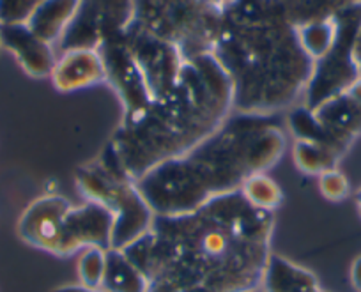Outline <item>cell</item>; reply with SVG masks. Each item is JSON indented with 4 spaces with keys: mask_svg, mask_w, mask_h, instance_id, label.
<instances>
[{
    "mask_svg": "<svg viewBox=\"0 0 361 292\" xmlns=\"http://www.w3.org/2000/svg\"><path fill=\"white\" fill-rule=\"evenodd\" d=\"M149 292H161V291H158V288H154V287H149Z\"/></svg>",
    "mask_w": 361,
    "mask_h": 292,
    "instance_id": "obj_29",
    "label": "cell"
},
{
    "mask_svg": "<svg viewBox=\"0 0 361 292\" xmlns=\"http://www.w3.org/2000/svg\"><path fill=\"white\" fill-rule=\"evenodd\" d=\"M213 55L232 82L234 109L255 116H275L296 102L315 66L279 0L227 6Z\"/></svg>",
    "mask_w": 361,
    "mask_h": 292,
    "instance_id": "obj_2",
    "label": "cell"
},
{
    "mask_svg": "<svg viewBox=\"0 0 361 292\" xmlns=\"http://www.w3.org/2000/svg\"><path fill=\"white\" fill-rule=\"evenodd\" d=\"M279 2H282V4H286V2H287V0H279Z\"/></svg>",
    "mask_w": 361,
    "mask_h": 292,
    "instance_id": "obj_31",
    "label": "cell"
},
{
    "mask_svg": "<svg viewBox=\"0 0 361 292\" xmlns=\"http://www.w3.org/2000/svg\"><path fill=\"white\" fill-rule=\"evenodd\" d=\"M71 202L61 195H44L34 200L18 220V234L27 245L51 255H61L62 229Z\"/></svg>",
    "mask_w": 361,
    "mask_h": 292,
    "instance_id": "obj_11",
    "label": "cell"
},
{
    "mask_svg": "<svg viewBox=\"0 0 361 292\" xmlns=\"http://www.w3.org/2000/svg\"><path fill=\"white\" fill-rule=\"evenodd\" d=\"M96 50L102 55L103 66H105V78L112 82L123 99L124 109H126L124 119H131L144 112L151 103V94L133 57L124 44L123 34L116 32L106 36Z\"/></svg>",
    "mask_w": 361,
    "mask_h": 292,
    "instance_id": "obj_9",
    "label": "cell"
},
{
    "mask_svg": "<svg viewBox=\"0 0 361 292\" xmlns=\"http://www.w3.org/2000/svg\"><path fill=\"white\" fill-rule=\"evenodd\" d=\"M76 184L87 200L102 204L114 214L112 248H128L151 229L154 213L110 147L94 163L80 166Z\"/></svg>",
    "mask_w": 361,
    "mask_h": 292,
    "instance_id": "obj_5",
    "label": "cell"
},
{
    "mask_svg": "<svg viewBox=\"0 0 361 292\" xmlns=\"http://www.w3.org/2000/svg\"><path fill=\"white\" fill-rule=\"evenodd\" d=\"M293 158L298 169L305 174L321 176L328 170L336 169V162L340 156L335 154L326 145L310 140H296L293 149Z\"/></svg>",
    "mask_w": 361,
    "mask_h": 292,
    "instance_id": "obj_19",
    "label": "cell"
},
{
    "mask_svg": "<svg viewBox=\"0 0 361 292\" xmlns=\"http://www.w3.org/2000/svg\"><path fill=\"white\" fill-rule=\"evenodd\" d=\"M41 0H0V23H25Z\"/></svg>",
    "mask_w": 361,
    "mask_h": 292,
    "instance_id": "obj_23",
    "label": "cell"
},
{
    "mask_svg": "<svg viewBox=\"0 0 361 292\" xmlns=\"http://www.w3.org/2000/svg\"><path fill=\"white\" fill-rule=\"evenodd\" d=\"M335 20L338 27L335 47L326 57L315 62L314 73L305 90L308 110H315L319 105L328 102L329 97L338 96L360 80L350 50L356 32L361 27V2L340 11Z\"/></svg>",
    "mask_w": 361,
    "mask_h": 292,
    "instance_id": "obj_7",
    "label": "cell"
},
{
    "mask_svg": "<svg viewBox=\"0 0 361 292\" xmlns=\"http://www.w3.org/2000/svg\"><path fill=\"white\" fill-rule=\"evenodd\" d=\"M114 214L105 206L87 200L82 206H71L62 229L61 255L68 257L85 248H112Z\"/></svg>",
    "mask_w": 361,
    "mask_h": 292,
    "instance_id": "obj_12",
    "label": "cell"
},
{
    "mask_svg": "<svg viewBox=\"0 0 361 292\" xmlns=\"http://www.w3.org/2000/svg\"><path fill=\"white\" fill-rule=\"evenodd\" d=\"M273 231L275 213L234 191L192 213L154 217L123 252L163 292H248L262 288Z\"/></svg>",
    "mask_w": 361,
    "mask_h": 292,
    "instance_id": "obj_1",
    "label": "cell"
},
{
    "mask_svg": "<svg viewBox=\"0 0 361 292\" xmlns=\"http://www.w3.org/2000/svg\"><path fill=\"white\" fill-rule=\"evenodd\" d=\"M121 34L147 85L151 102L165 96L176 85L185 57L173 44L152 36L133 20L128 23L126 29L121 30Z\"/></svg>",
    "mask_w": 361,
    "mask_h": 292,
    "instance_id": "obj_8",
    "label": "cell"
},
{
    "mask_svg": "<svg viewBox=\"0 0 361 292\" xmlns=\"http://www.w3.org/2000/svg\"><path fill=\"white\" fill-rule=\"evenodd\" d=\"M106 266V250L85 248L78 260L80 285L92 291H102Z\"/></svg>",
    "mask_w": 361,
    "mask_h": 292,
    "instance_id": "obj_21",
    "label": "cell"
},
{
    "mask_svg": "<svg viewBox=\"0 0 361 292\" xmlns=\"http://www.w3.org/2000/svg\"><path fill=\"white\" fill-rule=\"evenodd\" d=\"M350 281H353L354 288L361 292V255L357 257L350 267Z\"/></svg>",
    "mask_w": 361,
    "mask_h": 292,
    "instance_id": "obj_25",
    "label": "cell"
},
{
    "mask_svg": "<svg viewBox=\"0 0 361 292\" xmlns=\"http://www.w3.org/2000/svg\"><path fill=\"white\" fill-rule=\"evenodd\" d=\"M241 193L253 207L271 211V213H275V209H279L283 199L282 188L269 176H266V172L248 177L243 184Z\"/></svg>",
    "mask_w": 361,
    "mask_h": 292,
    "instance_id": "obj_20",
    "label": "cell"
},
{
    "mask_svg": "<svg viewBox=\"0 0 361 292\" xmlns=\"http://www.w3.org/2000/svg\"><path fill=\"white\" fill-rule=\"evenodd\" d=\"M248 292H264L262 288H255V291H248Z\"/></svg>",
    "mask_w": 361,
    "mask_h": 292,
    "instance_id": "obj_30",
    "label": "cell"
},
{
    "mask_svg": "<svg viewBox=\"0 0 361 292\" xmlns=\"http://www.w3.org/2000/svg\"><path fill=\"white\" fill-rule=\"evenodd\" d=\"M296 30L301 47L315 62L321 61L331 51V48L335 47L336 34H338L335 16L328 20L303 23V25L296 27Z\"/></svg>",
    "mask_w": 361,
    "mask_h": 292,
    "instance_id": "obj_18",
    "label": "cell"
},
{
    "mask_svg": "<svg viewBox=\"0 0 361 292\" xmlns=\"http://www.w3.org/2000/svg\"><path fill=\"white\" fill-rule=\"evenodd\" d=\"M350 55H353V62L356 66V71L361 78V27L356 32V37L353 41V50H350Z\"/></svg>",
    "mask_w": 361,
    "mask_h": 292,
    "instance_id": "obj_24",
    "label": "cell"
},
{
    "mask_svg": "<svg viewBox=\"0 0 361 292\" xmlns=\"http://www.w3.org/2000/svg\"><path fill=\"white\" fill-rule=\"evenodd\" d=\"M319 190L324 195V199L333 200V202H340V200L347 199L350 186L347 177L340 170L331 169L319 176Z\"/></svg>",
    "mask_w": 361,
    "mask_h": 292,
    "instance_id": "obj_22",
    "label": "cell"
},
{
    "mask_svg": "<svg viewBox=\"0 0 361 292\" xmlns=\"http://www.w3.org/2000/svg\"><path fill=\"white\" fill-rule=\"evenodd\" d=\"M234 109L232 82L213 54L185 61L176 85L123 124L110 140L133 181L213 135Z\"/></svg>",
    "mask_w": 361,
    "mask_h": 292,
    "instance_id": "obj_4",
    "label": "cell"
},
{
    "mask_svg": "<svg viewBox=\"0 0 361 292\" xmlns=\"http://www.w3.org/2000/svg\"><path fill=\"white\" fill-rule=\"evenodd\" d=\"M204 2L209 6H213V8L218 9V11H224L227 6H231L232 2H235V0H204Z\"/></svg>",
    "mask_w": 361,
    "mask_h": 292,
    "instance_id": "obj_27",
    "label": "cell"
},
{
    "mask_svg": "<svg viewBox=\"0 0 361 292\" xmlns=\"http://www.w3.org/2000/svg\"><path fill=\"white\" fill-rule=\"evenodd\" d=\"M286 147L279 117L238 114L192 151L135 183L154 217L186 214L221 195L241 191L248 177L280 162Z\"/></svg>",
    "mask_w": 361,
    "mask_h": 292,
    "instance_id": "obj_3",
    "label": "cell"
},
{
    "mask_svg": "<svg viewBox=\"0 0 361 292\" xmlns=\"http://www.w3.org/2000/svg\"><path fill=\"white\" fill-rule=\"evenodd\" d=\"M80 6L82 0H41L25 25L41 41L54 44L64 37L66 30L78 15Z\"/></svg>",
    "mask_w": 361,
    "mask_h": 292,
    "instance_id": "obj_15",
    "label": "cell"
},
{
    "mask_svg": "<svg viewBox=\"0 0 361 292\" xmlns=\"http://www.w3.org/2000/svg\"><path fill=\"white\" fill-rule=\"evenodd\" d=\"M103 292H149V281L123 250H106Z\"/></svg>",
    "mask_w": 361,
    "mask_h": 292,
    "instance_id": "obj_17",
    "label": "cell"
},
{
    "mask_svg": "<svg viewBox=\"0 0 361 292\" xmlns=\"http://www.w3.org/2000/svg\"><path fill=\"white\" fill-rule=\"evenodd\" d=\"M0 47L11 51L30 76L43 78L55 68L54 48L30 32L25 23H0Z\"/></svg>",
    "mask_w": 361,
    "mask_h": 292,
    "instance_id": "obj_13",
    "label": "cell"
},
{
    "mask_svg": "<svg viewBox=\"0 0 361 292\" xmlns=\"http://www.w3.org/2000/svg\"><path fill=\"white\" fill-rule=\"evenodd\" d=\"M51 292H103V291H92V288L83 287V285H62V287L54 288Z\"/></svg>",
    "mask_w": 361,
    "mask_h": 292,
    "instance_id": "obj_26",
    "label": "cell"
},
{
    "mask_svg": "<svg viewBox=\"0 0 361 292\" xmlns=\"http://www.w3.org/2000/svg\"><path fill=\"white\" fill-rule=\"evenodd\" d=\"M54 85L61 92L85 89V87L105 80V66L102 55L94 48H75L66 50L55 62L51 71Z\"/></svg>",
    "mask_w": 361,
    "mask_h": 292,
    "instance_id": "obj_14",
    "label": "cell"
},
{
    "mask_svg": "<svg viewBox=\"0 0 361 292\" xmlns=\"http://www.w3.org/2000/svg\"><path fill=\"white\" fill-rule=\"evenodd\" d=\"M356 204H357V209H360V214H361V190L357 191V195H356Z\"/></svg>",
    "mask_w": 361,
    "mask_h": 292,
    "instance_id": "obj_28",
    "label": "cell"
},
{
    "mask_svg": "<svg viewBox=\"0 0 361 292\" xmlns=\"http://www.w3.org/2000/svg\"><path fill=\"white\" fill-rule=\"evenodd\" d=\"M131 20L173 44L185 61L213 54L221 29V11L204 0H135Z\"/></svg>",
    "mask_w": 361,
    "mask_h": 292,
    "instance_id": "obj_6",
    "label": "cell"
},
{
    "mask_svg": "<svg viewBox=\"0 0 361 292\" xmlns=\"http://www.w3.org/2000/svg\"><path fill=\"white\" fill-rule=\"evenodd\" d=\"M312 112L321 126V144L342 156L361 133V78Z\"/></svg>",
    "mask_w": 361,
    "mask_h": 292,
    "instance_id": "obj_10",
    "label": "cell"
},
{
    "mask_svg": "<svg viewBox=\"0 0 361 292\" xmlns=\"http://www.w3.org/2000/svg\"><path fill=\"white\" fill-rule=\"evenodd\" d=\"M264 292H324L319 287L317 276L307 267L271 253L266 276L262 284Z\"/></svg>",
    "mask_w": 361,
    "mask_h": 292,
    "instance_id": "obj_16",
    "label": "cell"
}]
</instances>
